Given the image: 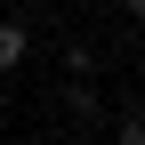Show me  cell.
Returning <instances> with one entry per match:
<instances>
[{
    "label": "cell",
    "instance_id": "6da1fadb",
    "mask_svg": "<svg viewBox=\"0 0 145 145\" xmlns=\"http://www.w3.org/2000/svg\"><path fill=\"white\" fill-rule=\"evenodd\" d=\"M24 57H32V32L16 16H0V72H24Z\"/></svg>",
    "mask_w": 145,
    "mask_h": 145
},
{
    "label": "cell",
    "instance_id": "5b68a950",
    "mask_svg": "<svg viewBox=\"0 0 145 145\" xmlns=\"http://www.w3.org/2000/svg\"><path fill=\"white\" fill-rule=\"evenodd\" d=\"M121 8H129V24H145V0H121Z\"/></svg>",
    "mask_w": 145,
    "mask_h": 145
},
{
    "label": "cell",
    "instance_id": "277c9868",
    "mask_svg": "<svg viewBox=\"0 0 145 145\" xmlns=\"http://www.w3.org/2000/svg\"><path fill=\"white\" fill-rule=\"evenodd\" d=\"M113 145H145V113H121L113 121Z\"/></svg>",
    "mask_w": 145,
    "mask_h": 145
},
{
    "label": "cell",
    "instance_id": "7a4b0ae2",
    "mask_svg": "<svg viewBox=\"0 0 145 145\" xmlns=\"http://www.w3.org/2000/svg\"><path fill=\"white\" fill-rule=\"evenodd\" d=\"M65 113L89 129V121H105V105H97V89H89V81H65Z\"/></svg>",
    "mask_w": 145,
    "mask_h": 145
},
{
    "label": "cell",
    "instance_id": "3957f363",
    "mask_svg": "<svg viewBox=\"0 0 145 145\" xmlns=\"http://www.w3.org/2000/svg\"><path fill=\"white\" fill-rule=\"evenodd\" d=\"M65 81H97V48H89V40L65 48Z\"/></svg>",
    "mask_w": 145,
    "mask_h": 145
}]
</instances>
